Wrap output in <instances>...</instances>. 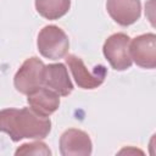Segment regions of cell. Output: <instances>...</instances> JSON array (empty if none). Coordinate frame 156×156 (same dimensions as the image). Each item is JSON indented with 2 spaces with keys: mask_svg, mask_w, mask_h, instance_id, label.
<instances>
[{
  "mask_svg": "<svg viewBox=\"0 0 156 156\" xmlns=\"http://www.w3.org/2000/svg\"><path fill=\"white\" fill-rule=\"evenodd\" d=\"M51 130V121L33 112L29 107L4 108L0 111V132L12 141L22 139H44Z\"/></svg>",
  "mask_w": 156,
  "mask_h": 156,
  "instance_id": "6da1fadb",
  "label": "cell"
},
{
  "mask_svg": "<svg viewBox=\"0 0 156 156\" xmlns=\"http://www.w3.org/2000/svg\"><path fill=\"white\" fill-rule=\"evenodd\" d=\"M37 46L41 56L49 60H60L65 57L69 49L67 34L57 26H45L38 34Z\"/></svg>",
  "mask_w": 156,
  "mask_h": 156,
  "instance_id": "7a4b0ae2",
  "label": "cell"
},
{
  "mask_svg": "<svg viewBox=\"0 0 156 156\" xmlns=\"http://www.w3.org/2000/svg\"><path fill=\"white\" fill-rule=\"evenodd\" d=\"M45 65L41 60L33 56L27 58L13 77V84L21 94H30L44 84Z\"/></svg>",
  "mask_w": 156,
  "mask_h": 156,
  "instance_id": "3957f363",
  "label": "cell"
},
{
  "mask_svg": "<svg viewBox=\"0 0 156 156\" xmlns=\"http://www.w3.org/2000/svg\"><path fill=\"white\" fill-rule=\"evenodd\" d=\"M129 43L130 38L124 33H115L105 40L102 52L113 69L126 71L130 68L133 61L129 55Z\"/></svg>",
  "mask_w": 156,
  "mask_h": 156,
  "instance_id": "277c9868",
  "label": "cell"
},
{
  "mask_svg": "<svg viewBox=\"0 0 156 156\" xmlns=\"http://www.w3.org/2000/svg\"><path fill=\"white\" fill-rule=\"evenodd\" d=\"M66 62L77 85L82 89H95L100 87L106 78L107 69L102 65H98L93 71H88L83 60L76 55H67Z\"/></svg>",
  "mask_w": 156,
  "mask_h": 156,
  "instance_id": "5b68a950",
  "label": "cell"
},
{
  "mask_svg": "<svg viewBox=\"0 0 156 156\" xmlns=\"http://www.w3.org/2000/svg\"><path fill=\"white\" fill-rule=\"evenodd\" d=\"M129 55L139 67L154 69L156 67V35L146 33L135 37L129 43Z\"/></svg>",
  "mask_w": 156,
  "mask_h": 156,
  "instance_id": "8992f818",
  "label": "cell"
},
{
  "mask_svg": "<svg viewBox=\"0 0 156 156\" xmlns=\"http://www.w3.org/2000/svg\"><path fill=\"white\" fill-rule=\"evenodd\" d=\"M93 151L91 140L84 130L69 128L60 138V152L62 156L90 155Z\"/></svg>",
  "mask_w": 156,
  "mask_h": 156,
  "instance_id": "52a82bcc",
  "label": "cell"
},
{
  "mask_svg": "<svg viewBox=\"0 0 156 156\" xmlns=\"http://www.w3.org/2000/svg\"><path fill=\"white\" fill-rule=\"evenodd\" d=\"M106 10L116 23L127 27L140 18L141 4L140 0H107Z\"/></svg>",
  "mask_w": 156,
  "mask_h": 156,
  "instance_id": "ba28073f",
  "label": "cell"
},
{
  "mask_svg": "<svg viewBox=\"0 0 156 156\" xmlns=\"http://www.w3.org/2000/svg\"><path fill=\"white\" fill-rule=\"evenodd\" d=\"M60 95L49 88L40 87L28 94L27 102L29 108L41 117H49L60 106Z\"/></svg>",
  "mask_w": 156,
  "mask_h": 156,
  "instance_id": "9c48e42d",
  "label": "cell"
},
{
  "mask_svg": "<svg viewBox=\"0 0 156 156\" xmlns=\"http://www.w3.org/2000/svg\"><path fill=\"white\" fill-rule=\"evenodd\" d=\"M44 85L61 96H67L73 91V84L68 71L63 63H50L45 66Z\"/></svg>",
  "mask_w": 156,
  "mask_h": 156,
  "instance_id": "30bf717a",
  "label": "cell"
},
{
  "mask_svg": "<svg viewBox=\"0 0 156 156\" xmlns=\"http://www.w3.org/2000/svg\"><path fill=\"white\" fill-rule=\"evenodd\" d=\"M71 7V0H35L38 13L46 20H58Z\"/></svg>",
  "mask_w": 156,
  "mask_h": 156,
  "instance_id": "8fae6325",
  "label": "cell"
},
{
  "mask_svg": "<svg viewBox=\"0 0 156 156\" xmlns=\"http://www.w3.org/2000/svg\"><path fill=\"white\" fill-rule=\"evenodd\" d=\"M16 155H51L50 149L45 143L41 141H34L29 144H23L21 145L16 152Z\"/></svg>",
  "mask_w": 156,
  "mask_h": 156,
  "instance_id": "7c38bea8",
  "label": "cell"
}]
</instances>
